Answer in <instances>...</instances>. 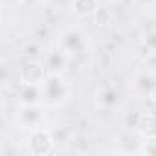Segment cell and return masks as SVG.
Masks as SVG:
<instances>
[{"label":"cell","mask_w":156,"mask_h":156,"mask_svg":"<svg viewBox=\"0 0 156 156\" xmlns=\"http://www.w3.org/2000/svg\"><path fill=\"white\" fill-rule=\"evenodd\" d=\"M19 103H42V92L41 85H28V83H19Z\"/></svg>","instance_id":"11"},{"label":"cell","mask_w":156,"mask_h":156,"mask_svg":"<svg viewBox=\"0 0 156 156\" xmlns=\"http://www.w3.org/2000/svg\"><path fill=\"white\" fill-rule=\"evenodd\" d=\"M132 4L140 9H156V0H132Z\"/></svg>","instance_id":"14"},{"label":"cell","mask_w":156,"mask_h":156,"mask_svg":"<svg viewBox=\"0 0 156 156\" xmlns=\"http://www.w3.org/2000/svg\"><path fill=\"white\" fill-rule=\"evenodd\" d=\"M136 152L147 154V156H156V136L143 138V141H140V147L136 149Z\"/></svg>","instance_id":"13"},{"label":"cell","mask_w":156,"mask_h":156,"mask_svg":"<svg viewBox=\"0 0 156 156\" xmlns=\"http://www.w3.org/2000/svg\"><path fill=\"white\" fill-rule=\"evenodd\" d=\"M46 105L44 103H19L13 112V123L22 130H33L44 127L46 123Z\"/></svg>","instance_id":"3"},{"label":"cell","mask_w":156,"mask_h":156,"mask_svg":"<svg viewBox=\"0 0 156 156\" xmlns=\"http://www.w3.org/2000/svg\"><path fill=\"white\" fill-rule=\"evenodd\" d=\"M130 92L140 101H156V68H138L130 79Z\"/></svg>","instance_id":"4"},{"label":"cell","mask_w":156,"mask_h":156,"mask_svg":"<svg viewBox=\"0 0 156 156\" xmlns=\"http://www.w3.org/2000/svg\"><path fill=\"white\" fill-rule=\"evenodd\" d=\"M70 8L79 17H94L101 8V0H70Z\"/></svg>","instance_id":"12"},{"label":"cell","mask_w":156,"mask_h":156,"mask_svg":"<svg viewBox=\"0 0 156 156\" xmlns=\"http://www.w3.org/2000/svg\"><path fill=\"white\" fill-rule=\"evenodd\" d=\"M17 2H19L20 6H24V8H37V6L46 4L48 0H17Z\"/></svg>","instance_id":"15"},{"label":"cell","mask_w":156,"mask_h":156,"mask_svg":"<svg viewBox=\"0 0 156 156\" xmlns=\"http://www.w3.org/2000/svg\"><path fill=\"white\" fill-rule=\"evenodd\" d=\"M55 143L57 141H55L53 130L46 129V125L28 130V134H26V149L33 156H46V154L53 152Z\"/></svg>","instance_id":"5"},{"label":"cell","mask_w":156,"mask_h":156,"mask_svg":"<svg viewBox=\"0 0 156 156\" xmlns=\"http://www.w3.org/2000/svg\"><path fill=\"white\" fill-rule=\"evenodd\" d=\"M96 105L99 110H105V112H112L119 107V101H121V94H119V88L112 83H103L98 87L96 90Z\"/></svg>","instance_id":"6"},{"label":"cell","mask_w":156,"mask_h":156,"mask_svg":"<svg viewBox=\"0 0 156 156\" xmlns=\"http://www.w3.org/2000/svg\"><path fill=\"white\" fill-rule=\"evenodd\" d=\"M42 103L48 108H62L72 98V85L66 81L62 73H48L41 85Z\"/></svg>","instance_id":"2"},{"label":"cell","mask_w":156,"mask_h":156,"mask_svg":"<svg viewBox=\"0 0 156 156\" xmlns=\"http://www.w3.org/2000/svg\"><path fill=\"white\" fill-rule=\"evenodd\" d=\"M42 62H44L48 73H62V75L68 72V68H70V64H72V61H70L61 50H57V48H53V50H50L48 53H44Z\"/></svg>","instance_id":"8"},{"label":"cell","mask_w":156,"mask_h":156,"mask_svg":"<svg viewBox=\"0 0 156 156\" xmlns=\"http://www.w3.org/2000/svg\"><path fill=\"white\" fill-rule=\"evenodd\" d=\"M140 44L147 55L156 57V17H151L145 20L140 33Z\"/></svg>","instance_id":"9"},{"label":"cell","mask_w":156,"mask_h":156,"mask_svg":"<svg viewBox=\"0 0 156 156\" xmlns=\"http://www.w3.org/2000/svg\"><path fill=\"white\" fill-rule=\"evenodd\" d=\"M136 132L141 138L156 136V112H143V114H140L138 121H136Z\"/></svg>","instance_id":"10"},{"label":"cell","mask_w":156,"mask_h":156,"mask_svg":"<svg viewBox=\"0 0 156 156\" xmlns=\"http://www.w3.org/2000/svg\"><path fill=\"white\" fill-rule=\"evenodd\" d=\"M119 2H121V0H101V4H107V6H116Z\"/></svg>","instance_id":"16"},{"label":"cell","mask_w":156,"mask_h":156,"mask_svg":"<svg viewBox=\"0 0 156 156\" xmlns=\"http://www.w3.org/2000/svg\"><path fill=\"white\" fill-rule=\"evenodd\" d=\"M55 48L61 50L72 62H79L92 53V37L85 28L70 24L59 30L55 37Z\"/></svg>","instance_id":"1"},{"label":"cell","mask_w":156,"mask_h":156,"mask_svg":"<svg viewBox=\"0 0 156 156\" xmlns=\"http://www.w3.org/2000/svg\"><path fill=\"white\" fill-rule=\"evenodd\" d=\"M48 70L42 61H28L20 72H19V83H28V85H42L46 79Z\"/></svg>","instance_id":"7"}]
</instances>
